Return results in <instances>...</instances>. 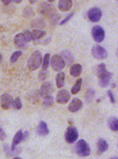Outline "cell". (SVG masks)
<instances>
[{
    "instance_id": "8",
    "label": "cell",
    "mask_w": 118,
    "mask_h": 159,
    "mask_svg": "<svg viewBox=\"0 0 118 159\" xmlns=\"http://www.w3.org/2000/svg\"><path fill=\"white\" fill-rule=\"evenodd\" d=\"M102 15H103V13H102L101 10L97 7L90 8L87 12V17L92 22L99 21Z\"/></svg>"
},
{
    "instance_id": "25",
    "label": "cell",
    "mask_w": 118,
    "mask_h": 159,
    "mask_svg": "<svg viewBox=\"0 0 118 159\" xmlns=\"http://www.w3.org/2000/svg\"><path fill=\"white\" fill-rule=\"evenodd\" d=\"M49 63H50V54L47 53L44 55L42 61V70H47L49 66Z\"/></svg>"
},
{
    "instance_id": "6",
    "label": "cell",
    "mask_w": 118,
    "mask_h": 159,
    "mask_svg": "<svg viewBox=\"0 0 118 159\" xmlns=\"http://www.w3.org/2000/svg\"><path fill=\"white\" fill-rule=\"evenodd\" d=\"M79 137V133L77 129L73 126L68 127L65 133V139L68 143L72 144L77 140Z\"/></svg>"
},
{
    "instance_id": "5",
    "label": "cell",
    "mask_w": 118,
    "mask_h": 159,
    "mask_svg": "<svg viewBox=\"0 0 118 159\" xmlns=\"http://www.w3.org/2000/svg\"><path fill=\"white\" fill-rule=\"evenodd\" d=\"M92 56L98 60H103L108 57L107 51L100 45H95L92 47Z\"/></svg>"
},
{
    "instance_id": "18",
    "label": "cell",
    "mask_w": 118,
    "mask_h": 159,
    "mask_svg": "<svg viewBox=\"0 0 118 159\" xmlns=\"http://www.w3.org/2000/svg\"><path fill=\"white\" fill-rule=\"evenodd\" d=\"M82 66L81 64L79 63H76V64L72 65L70 69V74L73 77L76 78L81 75L82 72Z\"/></svg>"
},
{
    "instance_id": "24",
    "label": "cell",
    "mask_w": 118,
    "mask_h": 159,
    "mask_svg": "<svg viewBox=\"0 0 118 159\" xmlns=\"http://www.w3.org/2000/svg\"><path fill=\"white\" fill-rule=\"evenodd\" d=\"M82 85V79H79L76 81L75 84L73 85V87L71 89V93L72 94H76L81 90Z\"/></svg>"
},
{
    "instance_id": "29",
    "label": "cell",
    "mask_w": 118,
    "mask_h": 159,
    "mask_svg": "<svg viewBox=\"0 0 118 159\" xmlns=\"http://www.w3.org/2000/svg\"><path fill=\"white\" fill-rule=\"evenodd\" d=\"M107 68H106V64L102 63L99 66H98V69H97V73H98V76H100L102 75H103L104 73L106 72Z\"/></svg>"
},
{
    "instance_id": "40",
    "label": "cell",
    "mask_w": 118,
    "mask_h": 159,
    "mask_svg": "<svg viewBox=\"0 0 118 159\" xmlns=\"http://www.w3.org/2000/svg\"><path fill=\"white\" fill-rule=\"evenodd\" d=\"M2 54L0 53V63L2 62Z\"/></svg>"
},
{
    "instance_id": "15",
    "label": "cell",
    "mask_w": 118,
    "mask_h": 159,
    "mask_svg": "<svg viewBox=\"0 0 118 159\" xmlns=\"http://www.w3.org/2000/svg\"><path fill=\"white\" fill-rule=\"evenodd\" d=\"M109 148V144L103 139H99L97 143V154L101 155L106 152Z\"/></svg>"
},
{
    "instance_id": "37",
    "label": "cell",
    "mask_w": 118,
    "mask_h": 159,
    "mask_svg": "<svg viewBox=\"0 0 118 159\" xmlns=\"http://www.w3.org/2000/svg\"><path fill=\"white\" fill-rule=\"evenodd\" d=\"M1 1H2V2L3 4H4V5L7 6V5H9L10 4L12 0H1Z\"/></svg>"
},
{
    "instance_id": "10",
    "label": "cell",
    "mask_w": 118,
    "mask_h": 159,
    "mask_svg": "<svg viewBox=\"0 0 118 159\" xmlns=\"http://www.w3.org/2000/svg\"><path fill=\"white\" fill-rule=\"evenodd\" d=\"M53 93V85L50 82H44L40 90V94L43 98L51 96Z\"/></svg>"
},
{
    "instance_id": "2",
    "label": "cell",
    "mask_w": 118,
    "mask_h": 159,
    "mask_svg": "<svg viewBox=\"0 0 118 159\" xmlns=\"http://www.w3.org/2000/svg\"><path fill=\"white\" fill-rule=\"evenodd\" d=\"M75 150L76 154L81 157H88L91 152L90 145L87 144V143L85 140L83 139L79 140L77 142L75 147Z\"/></svg>"
},
{
    "instance_id": "7",
    "label": "cell",
    "mask_w": 118,
    "mask_h": 159,
    "mask_svg": "<svg viewBox=\"0 0 118 159\" xmlns=\"http://www.w3.org/2000/svg\"><path fill=\"white\" fill-rule=\"evenodd\" d=\"M92 37L97 43L103 42L105 37V32L100 26H94L92 30Z\"/></svg>"
},
{
    "instance_id": "33",
    "label": "cell",
    "mask_w": 118,
    "mask_h": 159,
    "mask_svg": "<svg viewBox=\"0 0 118 159\" xmlns=\"http://www.w3.org/2000/svg\"><path fill=\"white\" fill-rule=\"evenodd\" d=\"M107 93H108V96H109V99H110L111 102L112 103H116V98H115L114 94L112 93V91H111V90H108L107 91Z\"/></svg>"
},
{
    "instance_id": "17",
    "label": "cell",
    "mask_w": 118,
    "mask_h": 159,
    "mask_svg": "<svg viewBox=\"0 0 118 159\" xmlns=\"http://www.w3.org/2000/svg\"><path fill=\"white\" fill-rule=\"evenodd\" d=\"M37 134L41 136H44L49 134V128H48L47 124L46 122L44 121H40L39 125H38L37 130H36Z\"/></svg>"
},
{
    "instance_id": "3",
    "label": "cell",
    "mask_w": 118,
    "mask_h": 159,
    "mask_svg": "<svg viewBox=\"0 0 118 159\" xmlns=\"http://www.w3.org/2000/svg\"><path fill=\"white\" fill-rule=\"evenodd\" d=\"M66 63L62 58V57L59 55H55L51 57V66L54 71L61 72L64 68Z\"/></svg>"
},
{
    "instance_id": "4",
    "label": "cell",
    "mask_w": 118,
    "mask_h": 159,
    "mask_svg": "<svg viewBox=\"0 0 118 159\" xmlns=\"http://www.w3.org/2000/svg\"><path fill=\"white\" fill-rule=\"evenodd\" d=\"M23 34L27 42H30V41L38 40L43 38L46 35V32L41 30H34L31 32L27 30L25 31Z\"/></svg>"
},
{
    "instance_id": "13",
    "label": "cell",
    "mask_w": 118,
    "mask_h": 159,
    "mask_svg": "<svg viewBox=\"0 0 118 159\" xmlns=\"http://www.w3.org/2000/svg\"><path fill=\"white\" fill-rule=\"evenodd\" d=\"M112 77V73L107 71L103 75L98 76L99 85L102 88H107L110 84V81Z\"/></svg>"
},
{
    "instance_id": "36",
    "label": "cell",
    "mask_w": 118,
    "mask_h": 159,
    "mask_svg": "<svg viewBox=\"0 0 118 159\" xmlns=\"http://www.w3.org/2000/svg\"><path fill=\"white\" fill-rule=\"evenodd\" d=\"M29 138V132L26 131L24 133H23V141H26Z\"/></svg>"
},
{
    "instance_id": "42",
    "label": "cell",
    "mask_w": 118,
    "mask_h": 159,
    "mask_svg": "<svg viewBox=\"0 0 118 159\" xmlns=\"http://www.w3.org/2000/svg\"><path fill=\"white\" fill-rule=\"evenodd\" d=\"M13 159H23V158H20V157H14Z\"/></svg>"
},
{
    "instance_id": "22",
    "label": "cell",
    "mask_w": 118,
    "mask_h": 159,
    "mask_svg": "<svg viewBox=\"0 0 118 159\" xmlns=\"http://www.w3.org/2000/svg\"><path fill=\"white\" fill-rule=\"evenodd\" d=\"M65 74L62 72H59L56 76V84L58 88H62L64 85Z\"/></svg>"
},
{
    "instance_id": "1",
    "label": "cell",
    "mask_w": 118,
    "mask_h": 159,
    "mask_svg": "<svg viewBox=\"0 0 118 159\" xmlns=\"http://www.w3.org/2000/svg\"><path fill=\"white\" fill-rule=\"evenodd\" d=\"M42 54L39 50H36L34 51L31 55L30 57L27 61L28 68L31 71L36 70L37 69L39 68L41 63H42Z\"/></svg>"
},
{
    "instance_id": "35",
    "label": "cell",
    "mask_w": 118,
    "mask_h": 159,
    "mask_svg": "<svg viewBox=\"0 0 118 159\" xmlns=\"http://www.w3.org/2000/svg\"><path fill=\"white\" fill-rule=\"evenodd\" d=\"M6 134L5 133L4 130L2 128H0V140L1 141H4V140L6 139Z\"/></svg>"
},
{
    "instance_id": "43",
    "label": "cell",
    "mask_w": 118,
    "mask_h": 159,
    "mask_svg": "<svg viewBox=\"0 0 118 159\" xmlns=\"http://www.w3.org/2000/svg\"><path fill=\"white\" fill-rule=\"evenodd\" d=\"M111 159H117V157H113V158H111Z\"/></svg>"
},
{
    "instance_id": "34",
    "label": "cell",
    "mask_w": 118,
    "mask_h": 159,
    "mask_svg": "<svg viewBox=\"0 0 118 159\" xmlns=\"http://www.w3.org/2000/svg\"><path fill=\"white\" fill-rule=\"evenodd\" d=\"M43 20H35L34 21V25H32V27H35V28H42L43 27V24H40L41 22H43Z\"/></svg>"
},
{
    "instance_id": "20",
    "label": "cell",
    "mask_w": 118,
    "mask_h": 159,
    "mask_svg": "<svg viewBox=\"0 0 118 159\" xmlns=\"http://www.w3.org/2000/svg\"><path fill=\"white\" fill-rule=\"evenodd\" d=\"M60 56L62 57V58L63 59L65 63H66L67 65H71L74 61V58H73L72 53L68 50H63Z\"/></svg>"
},
{
    "instance_id": "23",
    "label": "cell",
    "mask_w": 118,
    "mask_h": 159,
    "mask_svg": "<svg viewBox=\"0 0 118 159\" xmlns=\"http://www.w3.org/2000/svg\"><path fill=\"white\" fill-rule=\"evenodd\" d=\"M95 97V90L93 89H88V90L86 91L85 95V101L87 103H90L94 99Z\"/></svg>"
},
{
    "instance_id": "28",
    "label": "cell",
    "mask_w": 118,
    "mask_h": 159,
    "mask_svg": "<svg viewBox=\"0 0 118 159\" xmlns=\"http://www.w3.org/2000/svg\"><path fill=\"white\" fill-rule=\"evenodd\" d=\"M12 107L15 110H20L22 107V102L21 101V98L19 97H17L14 100H13V102H12Z\"/></svg>"
},
{
    "instance_id": "30",
    "label": "cell",
    "mask_w": 118,
    "mask_h": 159,
    "mask_svg": "<svg viewBox=\"0 0 118 159\" xmlns=\"http://www.w3.org/2000/svg\"><path fill=\"white\" fill-rule=\"evenodd\" d=\"M22 55L21 51H16L14 52L10 57V62L11 63H15L18 59Z\"/></svg>"
},
{
    "instance_id": "31",
    "label": "cell",
    "mask_w": 118,
    "mask_h": 159,
    "mask_svg": "<svg viewBox=\"0 0 118 159\" xmlns=\"http://www.w3.org/2000/svg\"><path fill=\"white\" fill-rule=\"evenodd\" d=\"M47 77V70H42L38 75V79H40L41 81H43L45 80Z\"/></svg>"
},
{
    "instance_id": "14",
    "label": "cell",
    "mask_w": 118,
    "mask_h": 159,
    "mask_svg": "<svg viewBox=\"0 0 118 159\" xmlns=\"http://www.w3.org/2000/svg\"><path fill=\"white\" fill-rule=\"evenodd\" d=\"M83 106L82 101L79 99V98H73L71 103H70L68 106V110L71 112L75 113L78 112V111L81 109Z\"/></svg>"
},
{
    "instance_id": "26",
    "label": "cell",
    "mask_w": 118,
    "mask_h": 159,
    "mask_svg": "<svg viewBox=\"0 0 118 159\" xmlns=\"http://www.w3.org/2000/svg\"><path fill=\"white\" fill-rule=\"evenodd\" d=\"M35 15L34 12L33 11L32 8H31L30 6H26L24 8L23 11V16L25 18H30L31 17H34Z\"/></svg>"
},
{
    "instance_id": "32",
    "label": "cell",
    "mask_w": 118,
    "mask_h": 159,
    "mask_svg": "<svg viewBox=\"0 0 118 159\" xmlns=\"http://www.w3.org/2000/svg\"><path fill=\"white\" fill-rule=\"evenodd\" d=\"M74 15V13H71V14H69L68 16H66V17H65V19H63V20L60 22V25H61V26H62V25H64L65 24H66L67 22H68L70 20H71V19L72 17V16Z\"/></svg>"
},
{
    "instance_id": "39",
    "label": "cell",
    "mask_w": 118,
    "mask_h": 159,
    "mask_svg": "<svg viewBox=\"0 0 118 159\" xmlns=\"http://www.w3.org/2000/svg\"><path fill=\"white\" fill-rule=\"evenodd\" d=\"M29 2H30L31 4H34V3H36L37 2V0H28Z\"/></svg>"
},
{
    "instance_id": "12",
    "label": "cell",
    "mask_w": 118,
    "mask_h": 159,
    "mask_svg": "<svg viewBox=\"0 0 118 159\" xmlns=\"http://www.w3.org/2000/svg\"><path fill=\"white\" fill-rule=\"evenodd\" d=\"M14 42L15 46L18 47V48H24L26 47L27 43H28L23 33L17 34L14 37Z\"/></svg>"
},
{
    "instance_id": "38",
    "label": "cell",
    "mask_w": 118,
    "mask_h": 159,
    "mask_svg": "<svg viewBox=\"0 0 118 159\" xmlns=\"http://www.w3.org/2000/svg\"><path fill=\"white\" fill-rule=\"evenodd\" d=\"M12 1H13L14 3H16V4H20V3H21L23 0H12Z\"/></svg>"
},
{
    "instance_id": "21",
    "label": "cell",
    "mask_w": 118,
    "mask_h": 159,
    "mask_svg": "<svg viewBox=\"0 0 118 159\" xmlns=\"http://www.w3.org/2000/svg\"><path fill=\"white\" fill-rule=\"evenodd\" d=\"M108 125L111 130L113 132H117L118 130V120L117 117L111 116L108 120Z\"/></svg>"
},
{
    "instance_id": "41",
    "label": "cell",
    "mask_w": 118,
    "mask_h": 159,
    "mask_svg": "<svg viewBox=\"0 0 118 159\" xmlns=\"http://www.w3.org/2000/svg\"><path fill=\"white\" fill-rule=\"evenodd\" d=\"M47 1L49 2H50V3H52V2H55V0H47Z\"/></svg>"
},
{
    "instance_id": "27",
    "label": "cell",
    "mask_w": 118,
    "mask_h": 159,
    "mask_svg": "<svg viewBox=\"0 0 118 159\" xmlns=\"http://www.w3.org/2000/svg\"><path fill=\"white\" fill-rule=\"evenodd\" d=\"M54 103V98L52 96H49L45 97L44 98V101H43V106L44 107L47 108L49 107H51Z\"/></svg>"
},
{
    "instance_id": "19",
    "label": "cell",
    "mask_w": 118,
    "mask_h": 159,
    "mask_svg": "<svg viewBox=\"0 0 118 159\" xmlns=\"http://www.w3.org/2000/svg\"><path fill=\"white\" fill-rule=\"evenodd\" d=\"M21 141H23V132H22L21 130H19V131L16 133V134L14 136L10 148L11 150H14L16 147H17Z\"/></svg>"
},
{
    "instance_id": "11",
    "label": "cell",
    "mask_w": 118,
    "mask_h": 159,
    "mask_svg": "<svg viewBox=\"0 0 118 159\" xmlns=\"http://www.w3.org/2000/svg\"><path fill=\"white\" fill-rule=\"evenodd\" d=\"M71 98V94L66 90H61L58 92L56 97V101L59 104H66Z\"/></svg>"
},
{
    "instance_id": "16",
    "label": "cell",
    "mask_w": 118,
    "mask_h": 159,
    "mask_svg": "<svg viewBox=\"0 0 118 159\" xmlns=\"http://www.w3.org/2000/svg\"><path fill=\"white\" fill-rule=\"evenodd\" d=\"M72 6V0H59L58 8L62 12H67L71 9Z\"/></svg>"
},
{
    "instance_id": "9",
    "label": "cell",
    "mask_w": 118,
    "mask_h": 159,
    "mask_svg": "<svg viewBox=\"0 0 118 159\" xmlns=\"http://www.w3.org/2000/svg\"><path fill=\"white\" fill-rule=\"evenodd\" d=\"M12 102H13V98L8 93H4L1 96L0 103H1V107L4 110L10 109L12 106Z\"/></svg>"
}]
</instances>
